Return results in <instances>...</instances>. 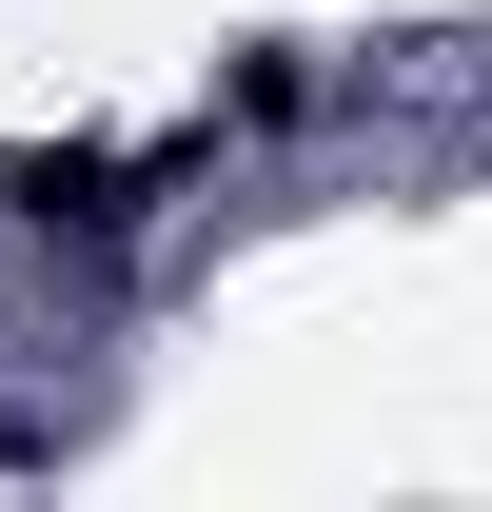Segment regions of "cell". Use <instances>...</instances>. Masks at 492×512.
<instances>
[{
    "label": "cell",
    "mask_w": 492,
    "mask_h": 512,
    "mask_svg": "<svg viewBox=\"0 0 492 512\" xmlns=\"http://www.w3.org/2000/svg\"><path fill=\"white\" fill-rule=\"evenodd\" d=\"M138 178H158V158H0V217H79V237H119Z\"/></svg>",
    "instance_id": "1"
}]
</instances>
